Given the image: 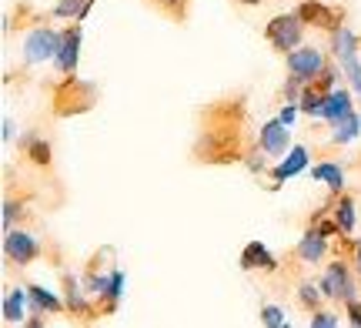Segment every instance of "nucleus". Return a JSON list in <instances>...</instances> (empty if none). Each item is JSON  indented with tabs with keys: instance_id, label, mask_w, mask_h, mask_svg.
<instances>
[{
	"instance_id": "obj_27",
	"label": "nucleus",
	"mask_w": 361,
	"mask_h": 328,
	"mask_svg": "<svg viewBox=\"0 0 361 328\" xmlns=\"http://www.w3.org/2000/svg\"><path fill=\"white\" fill-rule=\"evenodd\" d=\"M348 315H351V325H361V305L358 302H348Z\"/></svg>"
},
{
	"instance_id": "obj_18",
	"label": "nucleus",
	"mask_w": 361,
	"mask_h": 328,
	"mask_svg": "<svg viewBox=\"0 0 361 328\" xmlns=\"http://www.w3.org/2000/svg\"><path fill=\"white\" fill-rule=\"evenodd\" d=\"M335 221L341 224V231H345V235H351V231H355V201H351V198H341V201H338Z\"/></svg>"
},
{
	"instance_id": "obj_31",
	"label": "nucleus",
	"mask_w": 361,
	"mask_h": 328,
	"mask_svg": "<svg viewBox=\"0 0 361 328\" xmlns=\"http://www.w3.org/2000/svg\"><path fill=\"white\" fill-rule=\"evenodd\" d=\"M157 4H161V7H168V11H178L180 7V0H157Z\"/></svg>"
},
{
	"instance_id": "obj_24",
	"label": "nucleus",
	"mask_w": 361,
	"mask_h": 328,
	"mask_svg": "<svg viewBox=\"0 0 361 328\" xmlns=\"http://www.w3.org/2000/svg\"><path fill=\"white\" fill-rule=\"evenodd\" d=\"M322 285H301V302L305 305H318V298H322L324 291H318Z\"/></svg>"
},
{
	"instance_id": "obj_11",
	"label": "nucleus",
	"mask_w": 361,
	"mask_h": 328,
	"mask_svg": "<svg viewBox=\"0 0 361 328\" xmlns=\"http://www.w3.org/2000/svg\"><path fill=\"white\" fill-rule=\"evenodd\" d=\"M298 13H301V20H311L314 27H331V30L338 27V13L328 11L324 4H314V0H311V4H301Z\"/></svg>"
},
{
	"instance_id": "obj_29",
	"label": "nucleus",
	"mask_w": 361,
	"mask_h": 328,
	"mask_svg": "<svg viewBox=\"0 0 361 328\" xmlns=\"http://www.w3.org/2000/svg\"><path fill=\"white\" fill-rule=\"evenodd\" d=\"M30 154H34V161H47V145H34Z\"/></svg>"
},
{
	"instance_id": "obj_19",
	"label": "nucleus",
	"mask_w": 361,
	"mask_h": 328,
	"mask_svg": "<svg viewBox=\"0 0 361 328\" xmlns=\"http://www.w3.org/2000/svg\"><path fill=\"white\" fill-rule=\"evenodd\" d=\"M90 7V0H61L57 7H54V13L57 17H74V20H80L84 13H87Z\"/></svg>"
},
{
	"instance_id": "obj_16",
	"label": "nucleus",
	"mask_w": 361,
	"mask_h": 328,
	"mask_svg": "<svg viewBox=\"0 0 361 328\" xmlns=\"http://www.w3.org/2000/svg\"><path fill=\"white\" fill-rule=\"evenodd\" d=\"M24 291L20 288H13L7 298H4V322H20L24 318Z\"/></svg>"
},
{
	"instance_id": "obj_2",
	"label": "nucleus",
	"mask_w": 361,
	"mask_h": 328,
	"mask_svg": "<svg viewBox=\"0 0 361 328\" xmlns=\"http://www.w3.org/2000/svg\"><path fill=\"white\" fill-rule=\"evenodd\" d=\"M288 71L301 84H314L324 71V54L314 47H295V51H288Z\"/></svg>"
},
{
	"instance_id": "obj_21",
	"label": "nucleus",
	"mask_w": 361,
	"mask_h": 328,
	"mask_svg": "<svg viewBox=\"0 0 361 328\" xmlns=\"http://www.w3.org/2000/svg\"><path fill=\"white\" fill-rule=\"evenodd\" d=\"M104 295L111 298V308H114L117 298L124 295V275H121V272H114V275L107 278V288H104Z\"/></svg>"
},
{
	"instance_id": "obj_10",
	"label": "nucleus",
	"mask_w": 361,
	"mask_h": 328,
	"mask_svg": "<svg viewBox=\"0 0 361 328\" xmlns=\"http://www.w3.org/2000/svg\"><path fill=\"white\" fill-rule=\"evenodd\" d=\"M324 248H328V245H324L322 231H308V235L298 241V258L314 265V262H322V258H324Z\"/></svg>"
},
{
	"instance_id": "obj_26",
	"label": "nucleus",
	"mask_w": 361,
	"mask_h": 328,
	"mask_svg": "<svg viewBox=\"0 0 361 328\" xmlns=\"http://www.w3.org/2000/svg\"><path fill=\"white\" fill-rule=\"evenodd\" d=\"M298 111H301V104H288V107L281 111V114H278V118H281L284 124L291 128V124H295V118H298Z\"/></svg>"
},
{
	"instance_id": "obj_6",
	"label": "nucleus",
	"mask_w": 361,
	"mask_h": 328,
	"mask_svg": "<svg viewBox=\"0 0 361 328\" xmlns=\"http://www.w3.org/2000/svg\"><path fill=\"white\" fill-rule=\"evenodd\" d=\"M288 124H284L281 118L278 121H268L264 128H261V147L268 151V154H274V158H284V151H288Z\"/></svg>"
},
{
	"instance_id": "obj_5",
	"label": "nucleus",
	"mask_w": 361,
	"mask_h": 328,
	"mask_svg": "<svg viewBox=\"0 0 361 328\" xmlns=\"http://www.w3.org/2000/svg\"><path fill=\"white\" fill-rule=\"evenodd\" d=\"M322 291L328 298H341V302H355V295H358V288H355V281H351V275H348V268L341 262L331 265V268L324 272Z\"/></svg>"
},
{
	"instance_id": "obj_13",
	"label": "nucleus",
	"mask_w": 361,
	"mask_h": 328,
	"mask_svg": "<svg viewBox=\"0 0 361 328\" xmlns=\"http://www.w3.org/2000/svg\"><path fill=\"white\" fill-rule=\"evenodd\" d=\"M358 134H361V118L351 111V114H345V118L335 124V134H331V138H335L338 145H348V141H355Z\"/></svg>"
},
{
	"instance_id": "obj_23",
	"label": "nucleus",
	"mask_w": 361,
	"mask_h": 328,
	"mask_svg": "<svg viewBox=\"0 0 361 328\" xmlns=\"http://www.w3.org/2000/svg\"><path fill=\"white\" fill-rule=\"evenodd\" d=\"M67 305L71 308H78V312H87V302H84V295H80V288L67 278Z\"/></svg>"
},
{
	"instance_id": "obj_3",
	"label": "nucleus",
	"mask_w": 361,
	"mask_h": 328,
	"mask_svg": "<svg viewBox=\"0 0 361 328\" xmlns=\"http://www.w3.org/2000/svg\"><path fill=\"white\" fill-rule=\"evenodd\" d=\"M301 34H305L301 13H281V17H274L268 24V40L271 47H278V51H295L301 44Z\"/></svg>"
},
{
	"instance_id": "obj_1",
	"label": "nucleus",
	"mask_w": 361,
	"mask_h": 328,
	"mask_svg": "<svg viewBox=\"0 0 361 328\" xmlns=\"http://www.w3.org/2000/svg\"><path fill=\"white\" fill-rule=\"evenodd\" d=\"M61 37L64 34H57L51 27H37V30H30L24 40V57L27 64H44V61H54L57 51H61Z\"/></svg>"
},
{
	"instance_id": "obj_15",
	"label": "nucleus",
	"mask_w": 361,
	"mask_h": 328,
	"mask_svg": "<svg viewBox=\"0 0 361 328\" xmlns=\"http://www.w3.org/2000/svg\"><path fill=\"white\" fill-rule=\"evenodd\" d=\"M324 97H328V91H318V84H311L308 91L301 94V111L305 114H314V118H322V111H324Z\"/></svg>"
},
{
	"instance_id": "obj_17",
	"label": "nucleus",
	"mask_w": 361,
	"mask_h": 328,
	"mask_svg": "<svg viewBox=\"0 0 361 328\" xmlns=\"http://www.w3.org/2000/svg\"><path fill=\"white\" fill-rule=\"evenodd\" d=\"M27 295H30V305H34L37 312H61V302L54 298L51 291H44V288H37V285H30V288H27Z\"/></svg>"
},
{
	"instance_id": "obj_9",
	"label": "nucleus",
	"mask_w": 361,
	"mask_h": 328,
	"mask_svg": "<svg viewBox=\"0 0 361 328\" xmlns=\"http://www.w3.org/2000/svg\"><path fill=\"white\" fill-rule=\"evenodd\" d=\"M345 114H351V97H348V91H328L322 118L328 121V124H338V121L345 118Z\"/></svg>"
},
{
	"instance_id": "obj_22",
	"label": "nucleus",
	"mask_w": 361,
	"mask_h": 328,
	"mask_svg": "<svg viewBox=\"0 0 361 328\" xmlns=\"http://www.w3.org/2000/svg\"><path fill=\"white\" fill-rule=\"evenodd\" d=\"M261 322L268 328H281L288 325V318H284V312L278 308V305H264V312H261Z\"/></svg>"
},
{
	"instance_id": "obj_4",
	"label": "nucleus",
	"mask_w": 361,
	"mask_h": 328,
	"mask_svg": "<svg viewBox=\"0 0 361 328\" xmlns=\"http://www.w3.org/2000/svg\"><path fill=\"white\" fill-rule=\"evenodd\" d=\"M4 255L17 265H30L40 255V241L27 231H11L7 228V238H4Z\"/></svg>"
},
{
	"instance_id": "obj_7",
	"label": "nucleus",
	"mask_w": 361,
	"mask_h": 328,
	"mask_svg": "<svg viewBox=\"0 0 361 328\" xmlns=\"http://www.w3.org/2000/svg\"><path fill=\"white\" fill-rule=\"evenodd\" d=\"M78 51H80V30H67L64 37H61V51L54 57L64 74H74V67H78Z\"/></svg>"
},
{
	"instance_id": "obj_12",
	"label": "nucleus",
	"mask_w": 361,
	"mask_h": 328,
	"mask_svg": "<svg viewBox=\"0 0 361 328\" xmlns=\"http://www.w3.org/2000/svg\"><path fill=\"white\" fill-rule=\"evenodd\" d=\"M241 265H245V268H274L278 262H274V255H271L261 241H251L245 248V255H241Z\"/></svg>"
},
{
	"instance_id": "obj_20",
	"label": "nucleus",
	"mask_w": 361,
	"mask_h": 328,
	"mask_svg": "<svg viewBox=\"0 0 361 328\" xmlns=\"http://www.w3.org/2000/svg\"><path fill=\"white\" fill-rule=\"evenodd\" d=\"M338 64H341V71H345L348 80L355 84V91L361 94V61H358V54H345V57H338Z\"/></svg>"
},
{
	"instance_id": "obj_14",
	"label": "nucleus",
	"mask_w": 361,
	"mask_h": 328,
	"mask_svg": "<svg viewBox=\"0 0 361 328\" xmlns=\"http://www.w3.org/2000/svg\"><path fill=\"white\" fill-rule=\"evenodd\" d=\"M314 174V181H324L331 191H341V184H345V171L338 168V164H318V168L311 171Z\"/></svg>"
},
{
	"instance_id": "obj_32",
	"label": "nucleus",
	"mask_w": 361,
	"mask_h": 328,
	"mask_svg": "<svg viewBox=\"0 0 361 328\" xmlns=\"http://www.w3.org/2000/svg\"><path fill=\"white\" fill-rule=\"evenodd\" d=\"M355 262H358V272H361V241H358V248H355Z\"/></svg>"
},
{
	"instance_id": "obj_8",
	"label": "nucleus",
	"mask_w": 361,
	"mask_h": 328,
	"mask_svg": "<svg viewBox=\"0 0 361 328\" xmlns=\"http://www.w3.org/2000/svg\"><path fill=\"white\" fill-rule=\"evenodd\" d=\"M305 168H308V151H305V147H291V151L284 154L281 164L274 168V181H288V178L301 174Z\"/></svg>"
},
{
	"instance_id": "obj_28",
	"label": "nucleus",
	"mask_w": 361,
	"mask_h": 328,
	"mask_svg": "<svg viewBox=\"0 0 361 328\" xmlns=\"http://www.w3.org/2000/svg\"><path fill=\"white\" fill-rule=\"evenodd\" d=\"M13 211H17V205H13V201H7V205H4V228H11Z\"/></svg>"
},
{
	"instance_id": "obj_30",
	"label": "nucleus",
	"mask_w": 361,
	"mask_h": 328,
	"mask_svg": "<svg viewBox=\"0 0 361 328\" xmlns=\"http://www.w3.org/2000/svg\"><path fill=\"white\" fill-rule=\"evenodd\" d=\"M11 138H13V121L4 118V141H11Z\"/></svg>"
},
{
	"instance_id": "obj_25",
	"label": "nucleus",
	"mask_w": 361,
	"mask_h": 328,
	"mask_svg": "<svg viewBox=\"0 0 361 328\" xmlns=\"http://www.w3.org/2000/svg\"><path fill=\"white\" fill-rule=\"evenodd\" d=\"M335 325H338V318L328 315V312H314L311 315V328H335Z\"/></svg>"
}]
</instances>
